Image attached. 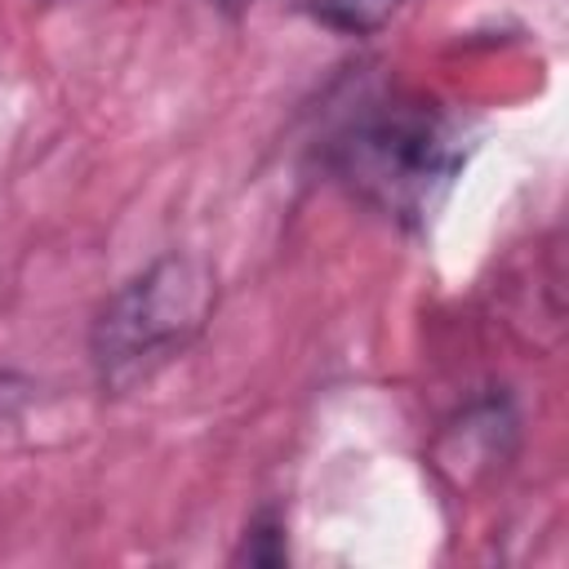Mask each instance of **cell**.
Here are the masks:
<instances>
[{"mask_svg":"<svg viewBox=\"0 0 569 569\" xmlns=\"http://www.w3.org/2000/svg\"><path fill=\"white\" fill-rule=\"evenodd\" d=\"M400 4L405 0H307L311 18L342 36H369V31L387 27Z\"/></svg>","mask_w":569,"mask_h":569,"instance_id":"3957f363","label":"cell"},{"mask_svg":"<svg viewBox=\"0 0 569 569\" xmlns=\"http://www.w3.org/2000/svg\"><path fill=\"white\" fill-rule=\"evenodd\" d=\"M467 142L458 120L413 93L360 102L329 138L338 182L400 227H422L449 196Z\"/></svg>","mask_w":569,"mask_h":569,"instance_id":"6da1fadb","label":"cell"},{"mask_svg":"<svg viewBox=\"0 0 569 569\" xmlns=\"http://www.w3.org/2000/svg\"><path fill=\"white\" fill-rule=\"evenodd\" d=\"M236 560H249V565H280V560H284L280 520H276V516H258V520L244 529V547L236 551Z\"/></svg>","mask_w":569,"mask_h":569,"instance_id":"277c9868","label":"cell"},{"mask_svg":"<svg viewBox=\"0 0 569 569\" xmlns=\"http://www.w3.org/2000/svg\"><path fill=\"white\" fill-rule=\"evenodd\" d=\"M218 280L200 253H160L124 280L89 329V360L107 396H124L178 360L213 320Z\"/></svg>","mask_w":569,"mask_h":569,"instance_id":"7a4b0ae2","label":"cell"}]
</instances>
